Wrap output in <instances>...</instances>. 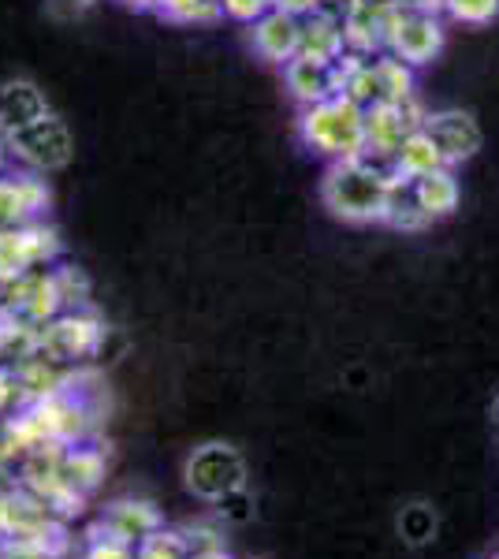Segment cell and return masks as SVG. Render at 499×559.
I'll list each match as a JSON object with an SVG mask.
<instances>
[{"label": "cell", "mask_w": 499, "mask_h": 559, "mask_svg": "<svg viewBox=\"0 0 499 559\" xmlns=\"http://www.w3.org/2000/svg\"><path fill=\"white\" fill-rule=\"evenodd\" d=\"M421 128L432 134V142L440 146L443 160H448V168L462 165V160H470L480 150V128H477V120L470 112H462V108L425 112Z\"/></svg>", "instance_id": "10"}, {"label": "cell", "mask_w": 499, "mask_h": 559, "mask_svg": "<svg viewBox=\"0 0 499 559\" xmlns=\"http://www.w3.org/2000/svg\"><path fill=\"white\" fill-rule=\"evenodd\" d=\"M399 179L395 165L373 157H354V160H332L324 173L321 198L332 216L347 224H377L388 213V198L392 183Z\"/></svg>", "instance_id": "1"}, {"label": "cell", "mask_w": 499, "mask_h": 559, "mask_svg": "<svg viewBox=\"0 0 499 559\" xmlns=\"http://www.w3.org/2000/svg\"><path fill=\"white\" fill-rule=\"evenodd\" d=\"M443 49V23L440 15L432 12H417V8H406L399 0V12L392 20V31H388V45L384 52L406 60L411 68H421L429 60H437Z\"/></svg>", "instance_id": "8"}, {"label": "cell", "mask_w": 499, "mask_h": 559, "mask_svg": "<svg viewBox=\"0 0 499 559\" xmlns=\"http://www.w3.org/2000/svg\"><path fill=\"white\" fill-rule=\"evenodd\" d=\"M45 112H52V105L38 90V83H31V79H8V83H0V139H8V134L26 128V123L41 120Z\"/></svg>", "instance_id": "13"}, {"label": "cell", "mask_w": 499, "mask_h": 559, "mask_svg": "<svg viewBox=\"0 0 499 559\" xmlns=\"http://www.w3.org/2000/svg\"><path fill=\"white\" fill-rule=\"evenodd\" d=\"M157 508L146 500H120V503H108L105 515L97 519V526L90 534H108V537H120L127 545H139L142 537H150L153 530H161Z\"/></svg>", "instance_id": "14"}, {"label": "cell", "mask_w": 499, "mask_h": 559, "mask_svg": "<svg viewBox=\"0 0 499 559\" xmlns=\"http://www.w3.org/2000/svg\"><path fill=\"white\" fill-rule=\"evenodd\" d=\"M83 559H134V545L108 534H90V548Z\"/></svg>", "instance_id": "26"}, {"label": "cell", "mask_w": 499, "mask_h": 559, "mask_svg": "<svg viewBox=\"0 0 499 559\" xmlns=\"http://www.w3.org/2000/svg\"><path fill=\"white\" fill-rule=\"evenodd\" d=\"M496 559H499V556H496Z\"/></svg>", "instance_id": "35"}, {"label": "cell", "mask_w": 499, "mask_h": 559, "mask_svg": "<svg viewBox=\"0 0 499 559\" xmlns=\"http://www.w3.org/2000/svg\"><path fill=\"white\" fill-rule=\"evenodd\" d=\"M102 340H105L102 321L71 310L45 321V329H38V336H34V347L41 350L45 362H79V358L97 355Z\"/></svg>", "instance_id": "7"}, {"label": "cell", "mask_w": 499, "mask_h": 559, "mask_svg": "<svg viewBox=\"0 0 499 559\" xmlns=\"http://www.w3.org/2000/svg\"><path fill=\"white\" fill-rule=\"evenodd\" d=\"M373 68H377L380 102H414V68L406 60L392 57V52H380Z\"/></svg>", "instance_id": "20"}, {"label": "cell", "mask_w": 499, "mask_h": 559, "mask_svg": "<svg viewBox=\"0 0 499 559\" xmlns=\"http://www.w3.org/2000/svg\"><path fill=\"white\" fill-rule=\"evenodd\" d=\"M443 12H448L455 23L485 26V23H492L499 15V0H448V8H443Z\"/></svg>", "instance_id": "24"}, {"label": "cell", "mask_w": 499, "mask_h": 559, "mask_svg": "<svg viewBox=\"0 0 499 559\" xmlns=\"http://www.w3.org/2000/svg\"><path fill=\"white\" fill-rule=\"evenodd\" d=\"M127 4H131V8H142V12H146V8H161V0H127Z\"/></svg>", "instance_id": "32"}, {"label": "cell", "mask_w": 499, "mask_h": 559, "mask_svg": "<svg viewBox=\"0 0 499 559\" xmlns=\"http://www.w3.org/2000/svg\"><path fill=\"white\" fill-rule=\"evenodd\" d=\"M15 377L12 373H0V414L8 411V403H12V395H15Z\"/></svg>", "instance_id": "28"}, {"label": "cell", "mask_w": 499, "mask_h": 559, "mask_svg": "<svg viewBox=\"0 0 499 559\" xmlns=\"http://www.w3.org/2000/svg\"><path fill=\"white\" fill-rule=\"evenodd\" d=\"M250 41L261 60L269 64H292L302 52V15H292L284 8H272L258 23H250Z\"/></svg>", "instance_id": "9"}, {"label": "cell", "mask_w": 499, "mask_h": 559, "mask_svg": "<svg viewBox=\"0 0 499 559\" xmlns=\"http://www.w3.org/2000/svg\"><path fill=\"white\" fill-rule=\"evenodd\" d=\"M57 258H60V236L49 224L31 221V224H15V228H0V284L52 265Z\"/></svg>", "instance_id": "5"}, {"label": "cell", "mask_w": 499, "mask_h": 559, "mask_svg": "<svg viewBox=\"0 0 499 559\" xmlns=\"http://www.w3.org/2000/svg\"><path fill=\"white\" fill-rule=\"evenodd\" d=\"M425 123L417 102H377L366 108V153L361 157L395 165V153Z\"/></svg>", "instance_id": "6"}, {"label": "cell", "mask_w": 499, "mask_h": 559, "mask_svg": "<svg viewBox=\"0 0 499 559\" xmlns=\"http://www.w3.org/2000/svg\"><path fill=\"white\" fill-rule=\"evenodd\" d=\"M414 183V194L421 202V210L429 221H443L459 210V179H455V168H437V173L421 176V179H411Z\"/></svg>", "instance_id": "16"}, {"label": "cell", "mask_w": 499, "mask_h": 559, "mask_svg": "<svg viewBox=\"0 0 499 559\" xmlns=\"http://www.w3.org/2000/svg\"><path fill=\"white\" fill-rule=\"evenodd\" d=\"M183 485L194 500L224 503L228 496L247 489V459L235 444L224 440H205L183 463Z\"/></svg>", "instance_id": "3"}, {"label": "cell", "mask_w": 499, "mask_h": 559, "mask_svg": "<svg viewBox=\"0 0 499 559\" xmlns=\"http://www.w3.org/2000/svg\"><path fill=\"white\" fill-rule=\"evenodd\" d=\"M384 224H392V228H399V231H421V228H429V224H432L429 216H425L421 202H417L411 179H395V183H392V198H388Z\"/></svg>", "instance_id": "19"}, {"label": "cell", "mask_w": 499, "mask_h": 559, "mask_svg": "<svg viewBox=\"0 0 499 559\" xmlns=\"http://www.w3.org/2000/svg\"><path fill=\"white\" fill-rule=\"evenodd\" d=\"M492 421L499 426V395H496V403H492Z\"/></svg>", "instance_id": "34"}, {"label": "cell", "mask_w": 499, "mask_h": 559, "mask_svg": "<svg viewBox=\"0 0 499 559\" xmlns=\"http://www.w3.org/2000/svg\"><path fill=\"white\" fill-rule=\"evenodd\" d=\"M161 12L176 23H198V20H216L221 12V0H161Z\"/></svg>", "instance_id": "22"}, {"label": "cell", "mask_w": 499, "mask_h": 559, "mask_svg": "<svg viewBox=\"0 0 499 559\" xmlns=\"http://www.w3.org/2000/svg\"><path fill=\"white\" fill-rule=\"evenodd\" d=\"M347 52V34H343V12L321 8V12L302 20V57L340 60Z\"/></svg>", "instance_id": "15"}, {"label": "cell", "mask_w": 499, "mask_h": 559, "mask_svg": "<svg viewBox=\"0 0 499 559\" xmlns=\"http://www.w3.org/2000/svg\"><path fill=\"white\" fill-rule=\"evenodd\" d=\"M406 8H417V12H432V15H440L443 8H448V0H403Z\"/></svg>", "instance_id": "29"}, {"label": "cell", "mask_w": 499, "mask_h": 559, "mask_svg": "<svg viewBox=\"0 0 499 559\" xmlns=\"http://www.w3.org/2000/svg\"><path fill=\"white\" fill-rule=\"evenodd\" d=\"M194 556V545L176 534V530H153L150 537H142L139 545H134V559H190Z\"/></svg>", "instance_id": "21"}, {"label": "cell", "mask_w": 499, "mask_h": 559, "mask_svg": "<svg viewBox=\"0 0 499 559\" xmlns=\"http://www.w3.org/2000/svg\"><path fill=\"white\" fill-rule=\"evenodd\" d=\"M190 559H231L228 552H224V548H202V552H194V556H190Z\"/></svg>", "instance_id": "31"}, {"label": "cell", "mask_w": 499, "mask_h": 559, "mask_svg": "<svg viewBox=\"0 0 499 559\" xmlns=\"http://www.w3.org/2000/svg\"><path fill=\"white\" fill-rule=\"evenodd\" d=\"M86 4H90V0H52V8H57V12H83Z\"/></svg>", "instance_id": "30"}, {"label": "cell", "mask_w": 499, "mask_h": 559, "mask_svg": "<svg viewBox=\"0 0 499 559\" xmlns=\"http://www.w3.org/2000/svg\"><path fill=\"white\" fill-rule=\"evenodd\" d=\"M276 8V0H221V12L235 23H258L261 15H269Z\"/></svg>", "instance_id": "25"}, {"label": "cell", "mask_w": 499, "mask_h": 559, "mask_svg": "<svg viewBox=\"0 0 499 559\" xmlns=\"http://www.w3.org/2000/svg\"><path fill=\"white\" fill-rule=\"evenodd\" d=\"M4 146H8V153H12V160H20L26 173H38V176L60 173V168H68L71 157H75L71 128L60 120L57 112H45L41 120L12 131L4 139Z\"/></svg>", "instance_id": "4"}, {"label": "cell", "mask_w": 499, "mask_h": 559, "mask_svg": "<svg viewBox=\"0 0 499 559\" xmlns=\"http://www.w3.org/2000/svg\"><path fill=\"white\" fill-rule=\"evenodd\" d=\"M284 83L287 90L295 94L298 105H317L324 97H335L343 94V75H340V64L335 60H317V57H298L292 64H284Z\"/></svg>", "instance_id": "12"}, {"label": "cell", "mask_w": 499, "mask_h": 559, "mask_svg": "<svg viewBox=\"0 0 499 559\" xmlns=\"http://www.w3.org/2000/svg\"><path fill=\"white\" fill-rule=\"evenodd\" d=\"M49 210V187L38 173L0 176V228L31 224Z\"/></svg>", "instance_id": "11"}, {"label": "cell", "mask_w": 499, "mask_h": 559, "mask_svg": "<svg viewBox=\"0 0 499 559\" xmlns=\"http://www.w3.org/2000/svg\"><path fill=\"white\" fill-rule=\"evenodd\" d=\"M276 8H284V12H292V15H313V12H321L324 8V0H276Z\"/></svg>", "instance_id": "27"}, {"label": "cell", "mask_w": 499, "mask_h": 559, "mask_svg": "<svg viewBox=\"0 0 499 559\" xmlns=\"http://www.w3.org/2000/svg\"><path fill=\"white\" fill-rule=\"evenodd\" d=\"M399 530L411 545H425L432 534H437V515H432L425 503H411V508L399 515Z\"/></svg>", "instance_id": "23"}, {"label": "cell", "mask_w": 499, "mask_h": 559, "mask_svg": "<svg viewBox=\"0 0 499 559\" xmlns=\"http://www.w3.org/2000/svg\"><path fill=\"white\" fill-rule=\"evenodd\" d=\"M57 471L75 492H90L105 474V459L94 448H60Z\"/></svg>", "instance_id": "18"}, {"label": "cell", "mask_w": 499, "mask_h": 559, "mask_svg": "<svg viewBox=\"0 0 499 559\" xmlns=\"http://www.w3.org/2000/svg\"><path fill=\"white\" fill-rule=\"evenodd\" d=\"M12 160V153H8V146H4V139H0V176H4V165Z\"/></svg>", "instance_id": "33"}, {"label": "cell", "mask_w": 499, "mask_h": 559, "mask_svg": "<svg viewBox=\"0 0 499 559\" xmlns=\"http://www.w3.org/2000/svg\"><path fill=\"white\" fill-rule=\"evenodd\" d=\"M298 134L321 157L354 160L366 153V108L347 94L324 97V102L302 108Z\"/></svg>", "instance_id": "2"}, {"label": "cell", "mask_w": 499, "mask_h": 559, "mask_svg": "<svg viewBox=\"0 0 499 559\" xmlns=\"http://www.w3.org/2000/svg\"><path fill=\"white\" fill-rule=\"evenodd\" d=\"M437 168H448V160H443L440 146L432 142V134L425 128H417L395 153V173L399 179H421V176L437 173Z\"/></svg>", "instance_id": "17"}]
</instances>
